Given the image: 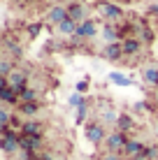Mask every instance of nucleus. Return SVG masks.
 Returning <instances> with one entry per match:
<instances>
[{
	"label": "nucleus",
	"mask_w": 158,
	"mask_h": 160,
	"mask_svg": "<svg viewBox=\"0 0 158 160\" xmlns=\"http://www.w3.org/2000/svg\"><path fill=\"white\" fill-rule=\"evenodd\" d=\"M105 144H107V148H110L112 153H123V148H126V144H128V135L116 130V132H112V135H107Z\"/></svg>",
	"instance_id": "1"
},
{
	"label": "nucleus",
	"mask_w": 158,
	"mask_h": 160,
	"mask_svg": "<svg viewBox=\"0 0 158 160\" xmlns=\"http://www.w3.org/2000/svg\"><path fill=\"white\" fill-rule=\"evenodd\" d=\"M7 86H12L14 91L21 95V93L26 91V72L23 70H14V72L7 77Z\"/></svg>",
	"instance_id": "2"
},
{
	"label": "nucleus",
	"mask_w": 158,
	"mask_h": 160,
	"mask_svg": "<svg viewBox=\"0 0 158 160\" xmlns=\"http://www.w3.org/2000/svg\"><path fill=\"white\" fill-rule=\"evenodd\" d=\"M40 146H42V137H26V135H21V151L23 153L35 156V153L40 151Z\"/></svg>",
	"instance_id": "3"
},
{
	"label": "nucleus",
	"mask_w": 158,
	"mask_h": 160,
	"mask_svg": "<svg viewBox=\"0 0 158 160\" xmlns=\"http://www.w3.org/2000/svg\"><path fill=\"white\" fill-rule=\"evenodd\" d=\"M86 137H89L93 144H100V142L107 139V137H105V130H102L100 123H89V125H86Z\"/></svg>",
	"instance_id": "4"
},
{
	"label": "nucleus",
	"mask_w": 158,
	"mask_h": 160,
	"mask_svg": "<svg viewBox=\"0 0 158 160\" xmlns=\"http://www.w3.org/2000/svg\"><path fill=\"white\" fill-rule=\"evenodd\" d=\"M144 153V144L140 139H128V144H126V148H123V156H128L130 160L133 158H140Z\"/></svg>",
	"instance_id": "5"
},
{
	"label": "nucleus",
	"mask_w": 158,
	"mask_h": 160,
	"mask_svg": "<svg viewBox=\"0 0 158 160\" xmlns=\"http://www.w3.org/2000/svg\"><path fill=\"white\" fill-rule=\"evenodd\" d=\"M95 32H98V26H95V21L86 19L84 23H79V26H77V32H74V35H77V37H93Z\"/></svg>",
	"instance_id": "6"
},
{
	"label": "nucleus",
	"mask_w": 158,
	"mask_h": 160,
	"mask_svg": "<svg viewBox=\"0 0 158 160\" xmlns=\"http://www.w3.org/2000/svg\"><path fill=\"white\" fill-rule=\"evenodd\" d=\"M21 135H26V137H42V125L37 123V121H26V123L21 125Z\"/></svg>",
	"instance_id": "7"
},
{
	"label": "nucleus",
	"mask_w": 158,
	"mask_h": 160,
	"mask_svg": "<svg viewBox=\"0 0 158 160\" xmlns=\"http://www.w3.org/2000/svg\"><path fill=\"white\" fill-rule=\"evenodd\" d=\"M121 56H126V53H123V44L121 42H112V44H107V47H105V58L119 60Z\"/></svg>",
	"instance_id": "8"
},
{
	"label": "nucleus",
	"mask_w": 158,
	"mask_h": 160,
	"mask_svg": "<svg viewBox=\"0 0 158 160\" xmlns=\"http://www.w3.org/2000/svg\"><path fill=\"white\" fill-rule=\"evenodd\" d=\"M100 12H102L105 19L116 21L119 16H121V7H119V5H112V2H102V5H100Z\"/></svg>",
	"instance_id": "9"
},
{
	"label": "nucleus",
	"mask_w": 158,
	"mask_h": 160,
	"mask_svg": "<svg viewBox=\"0 0 158 160\" xmlns=\"http://www.w3.org/2000/svg\"><path fill=\"white\" fill-rule=\"evenodd\" d=\"M121 44H123V53H126V56H135V53L140 51V47H142L137 37H126Z\"/></svg>",
	"instance_id": "10"
},
{
	"label": "nucleus",
	"mask_w": 158,
	"mask_h": 160,
	"mask_svg": "<svg viewBox=\"0 0 158 160\" xmlns=\"http://www.w3.org/2000/svg\"><path fill=\"white\" fill-rule=\"evenodd\" d=\"M65 19H68V9H65V7H58V5H56V7H51V9H49V21H51V23H63V21Z\"/></svg>",
	"instance_id": "11"
},
{
	"label": "nucleus",
	"mask_w": 158,
	"mask_h": 160,
	"mask_svg": "<svg viewBox=\"0 0 158 160\" xmlns=\"http://www.w3.org/2000/svg\"><path fill=\"white\" fill-rule=\"evenodd\" d=\"M68 19H72L74 23H84V7L81 5H70L68 7Z\"/></svg>",
	"instance_id": "12"
},
{
	"label": "nucleus",
	"mask_w": 158,
	"mask_h": 160,
	"mask_svg": "<svg viewBox=\"0 0 158 160\" xmlns=\"http://www.w3.org/2000/svg\"><path fill=\"white\" fill-rule=\"evenodd\" d=\"M56 30L61 32V35H72V32H77V23H74L72 19H65L63 23L56 26Z\"/></svg>",
	"instance_id": "13"
},
{
	"label": "nucleus",
	"mask_w": 158,
	"mask_h": 160,
	"mask_svg": "<svg viewBox=\"0 0 158 160\" xmlns=\"http://www.w3.org/2000/svg\"><path fill=\"white\" fill-rule=\"evenodd\" d=\"M16 109H19V114H26V116H33V114H37V112H40V104H37V102H21V104H19Z\"/></svg>",
	"instance_id": "14"
},
{
	"label": "nucleus",
	"mask_w": 158,
	"mask_h": 160,
	"mask_svg": "<svg viewBox=\"0 0 158 160\" xmlns=\"http://www.w3.org/2000/svg\"><path fill=\"white\" fill-rule=\"evenodd\" d=\"M116 125H119V132H128V130H133V118H130L128 114H121Z\"/></svg>",
	"instance_id": "15"
},
{
	"label": "nucleus",
	"mask_w": 158,
	"mask_h": 160,
	"mask_svg": "<svg viewBox=\"0 0 158 160\" xmlns=\"http://www.w3.org/2000/svg\"><path fill=\"white\" fill-rule=\"evenodd\" d=\"M119 116H121V114H116L114 112V109H110V107H105L102 109V121H105V123H119Z\"/></svg>",
	"instance_id": "16"
},
{
	"label": "nucleus",
	"mask_w": 158,
	"mask_h": 160,
	"mask_svg": "<svg viewBox=\"0 0 158 160\" xmlns=\"http://www.w3.org/2000/svg\"><path fill=\"white\" fill-rule=\"evenodd\" d=\"M21 102H37V91L35 88H26V91L19 95V104Z\"/></svg>",
	"instance_id": "17"
},
{
	"label": "nucleus",
	"mask_w": 158,
	"mask_h": 160,
	"mask_svg": "<svg viewBox=\"0 0 158 160\" xmlns=\"http://www.w3.org/2000/svg\"><path fill=\"white\" fill-rule=\"evenodd\" d=\"M110 79H112V84H116V86H130V79L121 72H112Z\"/></svg>",
	"instance_id": "18"
},
{
	"label": "nucleus",
	"mask_w": 158,
	"mask_h": 160,
	"mask_svg": "<svg viewBox=\"0 0 158 160\" xmlns=\"http://www.w3.org/2000/svg\"><path fill=\"white\" fill-rule=\"evenodd\" d=\"M9 123H12L9 109H7V104H3V109H0V128H9Z\"/></svg>",
	"instance_id": "19"
},
{
	"label": "nucleus",
	"mask_w": 158,
	"mask_h": 160,
	"mask_svg": "<svg viewBox=\"0 0 158 160\" xmlns=\"http://www.w3.org/2000/svg\"><path fill=\"white\" fill-rule=\"evenodd\" d=\"M144 79L149 81V84L158 86V68H146L144 70Z\"/></svg>",
	"instance_id": "20"
},
{
	"label": "nucleus",
	"mask_w": 158,
	"mask_h": 160,
	"mask_svg": "<svg viewBox=\"0 0 158 160\" xmlns=\"http://www.w3.org/2000/svg\"><path fill=\"white\" fill-rule=\"evenodd\" d=\"M142 158H146V160H158V146H154V144L144 146V153H142Z\"/></svg>",
	"instance_id": "21"
},
{
	"label": "nucleus",
	"mask_w": 158,
	"mask_h": 160,
	"mask_svg": "<svg viewBox=\"0 0 158 160\" xmlns=\"http://www.w3.org/2000/svg\"><path fill=\"white\" fill-rule=\"evenodd\" d=\"M116 35H119V30L114 28V26H107V28L102 30V37H105V40L110 42V44H112V42H116Z\"/></svg>",
	"instance_id": "22"
},
{
	"label": "nucleus",
	"mask_w": 158,
	"mask_h": 160,
	"mask_svg": "<svg viewBox=\"0 0 158 160\" xmlns=\"http://www.w3.org/2000/svg\"><path fill=\"white\" fill-rule=\"evenodd\" d=\"M12 72H14V70H12V63H9V60L5 58L3 63H0V74H3V79H7V77L12 74Z\"/></svg>",
	"instance_id": "23"
},
{
	"label": "nucleus",
	"mask_w": 158,
	"mask_h": 160,
	"mask_svg": "<svg viewBox=\"0 0 158 160\" xmlns=\"http://www.w3.org/2000/svg\"><path fill=\"white\" fill-rule=\"evenodd\" d=\"M70 104L79 109L81 104H86V100H84V98H81V93H72V95H70Z\"/></svg>",
	"instance_id": "24"
},
{
	"label": "nucleus",
	"mask_w": 158,
	"mask_h": 160,
	"mask_svg": "<svg viewBox=\"0 0 158 160\" xmlns=\"http://www.w3.org/2000/svg\"><path fill=\"white\" fill-rule=\"evenodd\" d=\"M86 112H89V107H86V104H81V107L77 109V123H84V118H86Z\"/></svg>",
	"instance_id": "25"
},
{
	"label": "nucleus",
	"mask_w": 158,
	"mask_h": 160,
	"mask_svg": "<svg viewBox=\"0 0 158 160\" xmlns=\"http://www.w3.org/2000/svg\"><path fill=\"white\" fill-rule=\"evenodd\" d=\"M102 160H121V153H112V151H107L105 156H102Z\"/></svg>",
	"instance_id": "26"
},
{
	"label": "nucleus",
	"mask_w": 158,
	"mask_h": 160,
	"mask_svg": "<svg viewBox=\"0 0 158 160\" xmlns=\"http://www.w3.org/2000/svg\"><path fill=\"white\" fill-rule=\"evenodd\" d=\"M40 28H42V26H40V23H33V26H30V28H28V32H30V37H35V35H40Z\"/></svg>",
	"instance_id": "27"
},
{
	"label": "nucleus",
	"mask_w": 158,
	"mask_h": 160,
	"mask_svg": "<svg viewBox=\"0 0 158 160\" xmlns=\"http://www.w3.org/2000/svg\"><path fill=\"white\" fill-rule=\"evenodd\" d=\"M146 12H149V16H156V19H158V5H151Z\"/></svg>",
	"instance_id": "28"
},
{
	"label": "nucleus",
	"mask_w": 158,
	"mask_h": 160,
	"mask_svg": "<svg viewBox=\"0 0 158 160\" xmlns=\"http://www.w3.org/2000/svg\"><path fill=\"white\" fill-rule=\"evenodd\" d=\"M86 88H89V84H86V81H79L77 84V93H84Z\"/></svg>",
	"instance_id": "29"
},
{
	"label": "nucleus",
	"mask_w": 158,
	"mask_h": 160,
	"mask_svg": "<svg viewBox=\"0 0 158 160\" xmlns=\"http://www.w3.org/2000/svg\"><path fill=\"white\" fill-rule=\"evenodd\" d=\"M144 32H142V37H144V42H151V30L149 28H142Z\"/></svg>",
	"instance_id": "30"
},
{
	"label": "nucleus",
	"mask_w": 158,
	"mask_h": 160,
	"mask_svg": "<svg viewBox=\"0 0 158 160\" xmlns=\"http://www.w3.org/2000/svg\"><path fill=\"white\" fill-rule=\"evenodd\" d=\"M156 130H158V125H156Z\"/></svg>",
	"instance_id": "31"
}]
</instances>
